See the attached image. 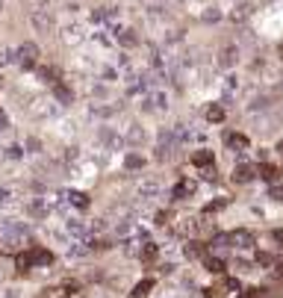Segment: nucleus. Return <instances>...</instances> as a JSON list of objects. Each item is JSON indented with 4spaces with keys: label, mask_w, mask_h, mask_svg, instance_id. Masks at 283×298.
Returning <instances> with one entry per match:
<instances>
[{
    "label": "nucleus",
    "mask_w": 283,
    "mask_h": 298,
    "mask_svg": "<svg viewBox=\"0 0 283 298\" xmlns=\"http://www.w3.org/2000/svg\"><path fill=\"white\" fill-rule=\"evenodd\" d=\"M139 257H142V263H145V266H154L156 257H159V248H156V245H145Z\"/></svg>",
    "instance_id": "2eb2a0df"
},
{
    "label": "nucleus",
    "mask_w": 283,
    "mask_h": 298,
    "mask_svg": "<svg viewBox=\"0 0 283 298\" xmlns=\"http://www.w3.org/2000/svg\"><path fill=\"white\" fill-rule=\"evenodd\" d=\"M27 254H30V263H33V266H50V263H53V254H50L47 248H30Z\"/></svg>",
    "instance_id": "20e7f679"
},
{
    "label": "nucleus",
    "mask_w": 283,
    "mask_h": 298,
    "mask_svg": "<svg viewBox=\"0 0 283 298\" xmlns=\"http://www.w3.org/2000/svg\"><path fill=\"white\" fill-rule=\"evenodd\" d=\"M186 257H189V260H204V257H207V245H204V242H189V245H186Z\"/></svg>",
    "instance_id": "9b49d317"
},
{
    "label": "nucleus",
    "mask_w": 283,
    "mask_h": 298,
    "mask_svg": "<svg viewBox=\"0 0 283 298\" xmlns=\"http://www.w3.org/2000/svg\"><path fill=\"white\" fill-rule=\"evenodd\" d=\"M215 245H230V248H251L254 245V233L251 230H233V233H227V236H215Z\"/></svg>",
    "instance_id": "f257e3e1"
},
{
    "label": "nucleus",
    "mask_w": 283,
    "mask_h": 298,
    "mask_svg": "<svg viewBox=\"0 0 283 298\" xmlns=\"http://www.w3.org/2000/svg\"><path fill=\"white\" fill-rule=\"evenodd\" d=\"M192 166H198V169H207V166H212V151H207V148L195 151V154H192Z\"/></svg>",
    "instance_id": "9d476101"
},
{
    "label": "nucleus",
    "mask_w": 283,
    "mask_h": 298,
    "mask_svg": "<svg viewBox=\"0 0 283 298\" xmlns=\"http://www.w3.org/2000/svg\"><path fill=\"white\" fill-rule=\"evenodd\" d=\"M142 166H145V156H139V154L127 156V169H142Z\"/></svg>",
    "instance_id": "393cba45"
},
{
    "label": "nucleus",
    "mask_w": 283,
    "mask_h": 298,
    "mask_svg": "<svg viewBox=\"0 0 283 298\" xmlns=\"http://www.w3.org/2000/svg\"><path fill=\"white\" fill-rule=\"evenodd\" d=\"M30 266H33V263H30V254L27 251H18V254H15V272H18V275H27Z\"/></svg>",
    "instance_id": "4468645a"
},
{
    "label": "nucleus",
    "mask_w": 283,
    "mask_h": 298,
    "mask_svg": "<svg viewBox=\"0 0 283 298\" xmlns=\"http://www.w3.org/2000/svg\"><path fill=\"white\" fill-rule=\"evenodd\" d=\"M77 36H80V30H77V27L65 30V42H77Z\"/></svg>",
    "instance_id": "c85d7f7f"
},
{
    "label": "nucleus",
    "mask_w": 283,
    "mask_h": 298,
    "mask_svg": "<svg viewBox=\"0 0 283 298\" xmlns=\"http://www.w3.org/2000/svg\"><path fill=\"white\" fill-rule=\"evenodd\" d=\"M224 145L233 148V151H245V148H248V136H245V133H227Z\"/></svg>",
    "instance_id": "0eeeda50"
},
{
    "label": "nucleus",
    "mask_w": 283,
    "mask_h": 298,
    "mask_svg": "<svg viewBox=\"0 0 283 298\" xmlns=\"http://www.w3.org/2000/svg\"><path fill=\"white\" fill-rule=\"evenodd\" d=\"M204 115H207V121H210V124H221V121H224V115H227V110L221 106V103H210Z\"/></svg>",
    "instance_id": "423d86ee"
},
{
    "label": "nucleus",
    "mask_w": 283,
    "mask_h": 298,
    "mask_svg": "<svg viewBox=\"0 0 283 298\" xmlns=\"http://www.w3.org/2000/svg\"><path fill=\"white\" fill-rule=\"evenodd\" d=\"M118 42L124 44V47H136L139 39H136V33H133V30H121V39H118Z\"/></svg>",
    "instance_id": "412c9836"
},
{
    "label": "nucleus",
    "mask_w": 283,
    "mask_h": 298,
    "mask_svg": "<svg viewBox=\"0 0 283 298\" xmlns=\"http://www.w3.org/2000/svg\"><path fill=\"white\" fill-rule=\"evenodd\" d=\"M239 298H271L266 289H245V292H239Z\"/></svg>",
    "instance_id": "4be33fe9"
},
{
    "label": "nucleus",
    "mask_w": 283,
    "mask_h": 298,
    "mask_svg": "<svg viewBox=\"0 0 283 298\" xmlns=\"http://www.w3.org/2000/svg\"><path fill=\"white\" fill-rule=\"evenodd\" d=\"M271 198H274V201H283V183L271 189Z\"/></svg>",
    "instance_id": "c756f323"
},
{
    "label": "nucleus",
    "mask_w": 283,
    "mask_h": 298,
    "mask_svg": "<svg viewBox=\"0 0 283 298\" xmlns=\"http://www.w3.org/2000/svg\"><path fill=\"white\" fill-rule=\"evenodd\" d=\"M9 198V192H6V189H0V201H6Z\"/></svg>",
    "instance_id": "72a5a7b5"
},
{
    "label": "nucleus",
    "mask_w": 283,
    "mask_h": 298,
    "mask_svg": "<svg viewBox=\"0 0 283 298\" xmlns=\"http://www.w3.org/2000/svg\"><path fill=\"white\" fill-rule=\"evenodd\" d=\"M224 286L227 289H239V281L236 278H224Z\"/></svg>",
    "instance_id": "7c9ffc66"
},
{
    "label": "nucleus",
    "mask_w": 283,
    "mask_h": 298,
    "mask_svg": "<svg viewBox=\"0 0 283 298\" xmlns=\"http://www.w3.org/2000/svg\"><path fill=\"white\" fill-rule=\"evenodd\" d=\"M277 154H283V142H277Z\"/></svg>",
    "instance_id": "c9c22d12"
},
{
    "label": "nucleus",
    "mask_w": 283,
    "mask_h": 298,
    "mask_svg": "<svg viewBox=\"0 0 283 298\" xmlns=\"http://www.w3.org/2000/svg\"><path fill=\"white\" fill-rule=\"evenodd\" d=\"M65 198L71 201L74 210H89V204H92V198H89L86 192H65Z\"/></svg>",
    "instance_id": "6e6552de"
},
{
    "label": "nucleus",
    "mask_w": 283,
    "mask_h": 298,
    "mask_svg": "<svg viewBox=\"0 0 283 298\" xmlns=\"http://www.w3.org/2000/svg\"><path fill=\"white\" fill-rule=\"evenodd\" d=\"M12 59H15V50H0V68H3V65H9Z\"/></svg>",
    "instance_id": "bb28decb"
},
{
    "label": "nucleus",
    "mask_w": 283,
    "mask_h": 298,
    "mask_svg": "<svg viewBox=\"0 0 283 298\" xmlns=\"http://www.w3.org/2000/svg\"><path fill=\"white\" fill-rule=\"evenodd\" d=\"M271 236H274V242H280V245H283V230H274Z\"/></svg>",
    "instance_id": "473e14b6"
},
{
    "label": "nucleus",
    "mask_w": 283,
    "mask_h": 298,
    "mask_svg": "<svg viewBox=\"0 0 283 298\" xmlns=\"http://www.w3.org/2000/svg\"><path fill=\"white\" fill-rule=\"evenodd\" d=\"M33 27L36 30H50V15L47 12H36L33 15Z\"/></svg>",
    "instance_id": "6ab92c4d"
},
{
    "label": "nucleus",
    "mask_w": 283,
    "mask_h": 298,
    "mask_svg": "<svg viewBox=\"0 0 283 298\" xmlns=\"http://www.w3.org/2000/svg\"><path fill=\"white\" fill-rule=\"evenodd\" d=\"M50 213V207H47V201H33V204H30V215H36V219H44V215Z\"/></svg>",
    "instance_id": "f3484780"
},
{
    "label": "nucleus",
    "mask_w": 283,
    "mask_h": 298,
    "mask_svg": "<svg viewBox=\"0 0 283 298\" xmlns=\"http://www.w3.org/2000/svg\"><path fill=\"white\" fill-rule=\"evenodd\" d=\"M257 174H260V177H263V180H277V177H280V169H277V166H271V162H263V166H260V169H257Z\"/></svg>",
    "instance_id": "ddd939ff"
},
{
    "label": "nucleus",
    "mask_w": 283,
    "mask_h": 298,
    "mask_svg": "<svg viewBox=\"0 0 283 298\" xmlns=\"http://www.w3.org/2000/svg\"><path fill=\"white\" fill-rule=\"evenodd\" d=\"M192 192H195V180L192 177H180L177 186H174V198H192Z\"/></svg>",
    "instance_id": "39448f33"
},
{
    "label": "nucleus",
    "mask_w": 283,
    "mask_h": 298,
    "mask_svg": "<svg viewBox=\"0 0 283 298\" xmlns=\"http://www.w3.org/2000/svg\"><path fill=\"white\" fill-rule=\"evenodd\" d=\"M127 142H130V145H142V142H145V136H142V127H133V130H130Z\"/></svg>",
    "instance_id": "b1692460"
},
{
    "label": "nucleus",
    "mask_w": 283,
    "mask_h": 298,
    "mask_svg": "<svg viewBox=\"0 0 283 298\" xmlns=\"http://www.w3.org/2000/svg\"><path fill=\"white\" fill-rule=\"evenodd\" d=\"M204 266H207V272H212V275H224V269H227V263L221 257H204Z\"/></svg>",
    "instance_id": "f8f14e48"
},
{
    "label": "nucleus",
    "mask_w": 283,
    "mask_h": 298,
    "mask_svg": "<svg viewBox=\"0 0 283 298\" xmlns=\"http://www.w3.org/2000/svg\"><path fill=\"white\" fill-rule=\"evenodd\" d=\"M254 177H260V174H257V169L254 166H248V162H239V166H236V169H233V183H251V180H254Z\"/></svg>",
    "instance_id": "7ed1b4c3"
},
{
    "label": "nucleus",
    "mask_w": 283,
    "mask_h": 298,
    "mask_svg": "<svg viewBox=\"0 0 283 298\" xmlns=\"http://www.w3.org/2000/svg\"><path fill=\"white\" fill-rule=\"evenodd\" d=\"M151 289H154V278H145V281H139V284L133 286L130 298H148L151 295Z\"/></svg>",
    "instance_id": "1a4fd4ad"
},
{
    "label": "nucleus",
    "mask_w": 283,
    "mask_h": 298,
    "mask_svg": "<svg viewBox=\"0 0 283 298\" xmlns=\"http://www.w3.org/2000/svg\"><path fill=\"white\" fill-rule=\"evenodd\" d=\"M218 59H221V65H224V68H233V65H236V59H239V50H236V47H224Z\"/></svg>",
    "instance_id": "dca6fc26"
},
{
    "label": "nucleus",
    "mask_w": 283,
    "mask_h": 298,
    "mask_svg": "<svg viewBox=\"0 0 283 298\" xmlns=\"http://www.w3.org/2000/svg\"><path fill=\"white\" fill-rule=\"evenodd\" d=\"M3 124H6V115H3V110H0V127H3Z\"/></svg>",
    "instance_id": "f704fd0d"
},
{
    "label": "nucleus",
    "mask_w": 283,
    "mask_h": 298,
    "mask_svg": "<svg viewBox=\"0 0 283 298\" xmlns=\"http://www.w3.org/2000/svg\"><path fill=\"white\" fill-rule=\"evenodd\" d=\"M39 57H42V47H39L36 42H24L18 50H15V62L27 65V68H33V65L39 62Z\"/></svg>",
    "instance_id": "f03ea898"
},
{
    "label": "nucleus",
    "mask_w": 283,
    "mask_h": 298,
    "mask_svg": "<svg viewBox=\"0 0 283 298\" xmlns=\"http://www.w3.org/2000/svg\"><path fill=\"white\" fill-rule=\"evenodd\" d=\"M139 195H145V198L159 195V180H145V183H139Z\"/></svg>",
    "instance_id": "a211bd4d"
},
{
    "label": "nucleus",
    "mask_w": 283,
    "mask_h": 298,
    "mask_svg": "<svg viewBox=\"0 0 283 298\" xmlns=\"http://www.w3.org/2000/svg\"><path fill=\"white\" fill-rule=\"evenodd\" d=\"M0 12H3V0H0Z\"/></svg>",
    "instance_id": "e433bc0d"
},
{
    "label": "nucleus",
    "mask_w": 283,
    "mask_h": 298,
    "mask_svg": "<svg viewBox=\"0 0 283 298\" xmlns=\"http://www.w3.org/2000/svg\"><path fill=\"white\" fill-rule=\"evenodd\" d=\"M271 272H274V278L283 281V257H274V263H271Z\"/></svg>",
    "instance_id": "a878e982"
},
{
    "label": "nucleus",
    "mask_w": 283,
    "mask_h": 298,
    "mask_svg": "<svg viewBox=\"0 0 283 298\" xmlns=\"http://www.w3.org/2000/svg\"><path fill=\"white\" fill-rule=\"evenodd\" d=\"M53 95H56L62 103H71V100H74V95H71V92H68V89H65L62 83H53Z\"/></svg>",
    "instance_id": "aec40b11"
},
{
    "label": "nucleus",
    "mask_w": 283,
    "mask_h": 298,
    "mask_svg": "<svg viewBox=\"0 0 283 298\" xmlns=\"http://www.w3.org/2000/svg\"><path fill=\"white\" fill-rule=\"evenodd\" d=\"M257 263H263V266H271V263H274V257L266 254V251H257Z\"/></svg>",
    "instance_id": "cd10ccee"
},
{
    "label": "nucleus",
    "mask_w": 283,
    "mask_h": 298,
    "mask_svg": "<svg viewBox=\"0 0 283 298\" xmlns=\"http://www.w3.org/2000/svg\"><path fill=\"white\" fill-rule=\"evenodd\" d=\"M6 154L12 156V159H21V148H9V151H6Z\"/></svg>",
    "instance_id": "2f4dec72"
},
{
    "label": "nucleus",
    "mask_w": 283,
    "mask_h": 298,
    "mask_svg": "<svg viewBox=\"0 0 283 298\" xmlns=\"http://www.w3.org/2000/svg\"><path fill=\"white\" fill-rule=\"evenodd\" d=\"M227 207V198H215V201H210V207L204 210V213H218V210H224Z\"/></svg>",
    "instance_id": "5701e85b"
}]
</instances>
